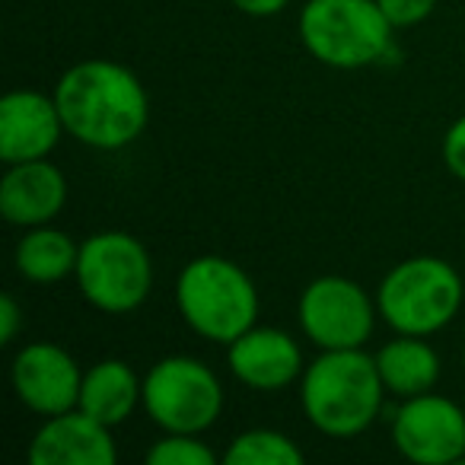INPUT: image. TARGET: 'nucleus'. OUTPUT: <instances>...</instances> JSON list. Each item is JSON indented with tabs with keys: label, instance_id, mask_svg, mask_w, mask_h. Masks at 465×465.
Returning <instances> with one entry per match:
<instances>
[{
	"label": "nucleus",
	"instance_id": "1",
	"mask_svg": "<svg viewBox=\"0 0 465 465\" xmlns=\"http://www.w3.org/2000/svg\"><path fill=\"white\" fill-rule=\"evenodd\" d=\"M64 131L90 150H124L147 131L150 96L141 77L109 58L71 64L54 84Z\"/></svg>",
	"mask_w": 465,
	"mask_h": 465
},
{
	"label": "nucleus",
	"instance_id": "2",
	"mask_svg": "<svg viewBox=\"0 0 465 465\" xmlns=\"http://www.w3.org/2000/svg\"><path fill=\"white\" fill-rule=\"evenodd\" d=\"M300 405L319 433L348 440L370 430L382 414L386 386L376 357L363 348L322 351L300 376Z\"/></svg>",
	"mask_w": 465,
	"mask_h": 465
},
{
	"label": "nucleus",
	"instance_id": "3",
	"mask_svg": "<svg viewBox=\"0 0 465 465\" xmlns=\"http://www.w3.org/2000/svg\"><path fill=\"white\" fill-rule=\"evenodd\" d=\"M175 306L194 335L213 344H232L259 319V291L236 262L198 255L179 272Z\"/></svg>",
	"mask_w": 465,
	"mask_h": 465
},
{
	"label": "nucleus",
	"instance_id": "4",
	"mask_svg": "<svg viewBox=\"0 0 465 465\" xmlns=\"http://www.w3.org/2000/svg\"><path fill=\"white\" fill-rule=\"evenodd\" d=\"M462 300V274L437 255H414L399 262L376 287L380 319L395 335H437L459 316Z\"/></svg>",
	"mask_w": 465,
	"mask_h": 465
},
{
	"label": "nucleus",
	"instance_id": "5",
	"mask_svg": "<svg viewBox=\"0 0 465 465\" xmlns=\"http://www.w3.org/2000/svg\"><path fill=\"white\" fill-rule=\"evenodd\" d=\"M300 42L325 67L361 71L392 52L395 26L376 0H306Z\"/></svg>",
	"mask_w": 465,
	"mask_h": 465
},
{
	"label": "nucleus",
	"instance_id": "6",
	"mask_svg": "<svg viewBox=\"0 0 465 465\" xmlns=\"http://www.w3.org/2000/svg\"><path fill=\"white\" fill-rule=\"evenodd\" d=\"M77 287L93 310L128 316L147 303L153 291V259L137 236L124 230L93 232L80 242Z\"/></svg>",
	"mask_w": 465,
	"mask_h": 465
},
{
	"label": "nucleus",
	"instance_id": "7",
	"mask_svg": "<svg viewBox=\"0 0 465 465\" xmlns=\"http://www.w3.org/2000/svg\"><path fill=\"white\" fill-rule=\"evenodd\" d=\"M141 408L163 433H204L223 414V382L198 357H163L143 376Z\"/></svg>",
	"mask_w": 465,
	"mask_h": 465
},
{
	"label": "nucleus",
	"instance_id": "8",
	"mask_svg": "<svg viewBox=\"0 0 465 465\" xmlns=\"http://www.w3.org/2000/svg\"><path fill=\"white\" fill-rule=\"evenodd\" d=\"M297 319L303 335L319 351H351L373 338L380 306L357 281L344 274H322L303 287Z\"/></svg>",
	"mask_w": 465,
	"mask_h": 465
},
{
	"label": "nucleus",
	"instance_id": "9",
	"mask_svg": "<svg viewBox=\"0 0 465 465\" xmlns=\"http://www.w3.org/2000/svg\"><path fill=\"white\" fill-rule=\"evenodd\" d=\"M392 446L414 465H452L465 459V411L437 392L401 399L392 414Z\"/></svg>",
	"mask_w": 465,
	"mask_h": 465
},
{
	"label": "nucleus",
	"instance_id": "10",
	"mask_svg": "<svg viewBox=\"0 0 465 465\" xmlns=\"http://www.w3.org/2000/svg\"><path fill=\"white\" fill-rule=\"evenodd\" d=\"M10 382L23 405L33 414L52 418L77 408L80 386H84V370L74 361L71 351L52 341H33L16 351Z\"/></svg>",
	"mask_w": 465,
	"mask_h": 465
},
{
	"label": "nucleus",
	"instance_id": "11",
	"mask_svg": "<svg viewBox=\"0 0 465 465\" xmlns=\"http://www.w3.org/2000/svg\"><path fill=\"white\" fill-rule=\"evenodd\" d=\"M226 363H230V373L255 392H281L300 382L306 370L297 338L284 329L259 322L242 331L232 344H226Z\"/></svg>",
	"mask_w": 465,
	"mask_h": 465
},
{
	"label": "nucleus",
	"instance_id": "12",
	"mask_svg": "<svg viewBox=\"0 0 465 465\" xmlns=\"http://www.w3.org/2000/svg\"><path fill=\"white\" fill-rule=\"evenodd\" d=\"M54 93L39 90H14L0 103V160L26 163L45 160L64 137Z\"/></svg>",
	"mask_w": 465,
	"mask_h": 465
},
{
	"label": "nucleus",
	"instance_id": "13",
	"mask_svg": "<svg viewBox=\"0 0 465 465\" xmlns=\"http://www.w3.org/2000/svg\"><path fill=\"white\" fill-rule=\"evenodd\" d=\"M33 465H115L118 446L112 427L80 408L42 420L29 443Z\"/></svg>",
	"mask_w": 465,
	"mask_h": 465
},
{
	"label": "nucleus",
	"instance_id": "14",
	"mask_svg": "<svg viewBox=\"0 0 465 465\" xmlns=\"http://www.w3.org/2000/svg\"><path fill=\"white\" fill-rule=\"evenodd\" d=\"M67 179L52 160L10 163L0 179V213L14 226H45L64 211Z\"/></svg>",
	"mask_w": 465,
	"mask_h": 465
},
{
	"label": "nucleus",
	"instance_id": "15",
	"mask_svg": "<svg viewBox=\"0 0 465 465\" xmlns=\"http://www.w3.org/2000/svg\"><path fill=\"white\" fill-rule=\"evenodd\" d=\"M143 401V380L118 357L93 363L84 370V386H80L77 408L90 418L103 420L105 427H118L134 414Z\"/></svg>",
	"mask_w": 465,
	"mask_h": 465
},
{
	"label": "nucleus",
	"instance_id": "16",
	"mask_svg": "<svg viewBox=\"0 0 465 465\" xmlns=\"http://www.w3.org/2000/svg\"><path fill=\"white\" fill-rule=\"evenodd\" d=\"M376 370L382 376V386L395 399L433 392L440 382V354L433 344L420 335H395L376 351Z\"/></svg>",
	"mask_w": 465,
	"mask_h": 465
},
{
	"label": "nucleus",
	"instance_id": "17",
	"mask_svg": "<svg viewBox=\"0 0 465 465\" xmlns=\"http://www.w3.org/2000/svg\"><path fill=\"white\" fill-rule=\"evenodd\" d=\"M80 246L64 230H54L52 223L29 226L14 249V265L20 278L33 284H61L77 272Z\"/></svg>",
	"mask_w": 465,
	"mask_h": 465
},
{
	"label": "nucleus",
	"instance_id": "18",
	"mask_svg": "<svg viewBox=\"0 0 465 465\" xmlns=\"http://www.w3.org/2000/svg\"><path fill=\"white\" fill-rule=\"evenodd\" d=\"M223 459L230 465H300L303 450L287 433L272 430V427H255V430H242L240 437H232Z\"/></svg>",
	"mask_w": 465,
	"mask_h": 465
},
{
	"label": "nucleus",
	"instance_id": "19",
	"mask_svg": "<svg viewBox=\"0 0 465 465\" xmlns=\"http://www.w3.org/2000/svg\"><path fill=\"white\" fill-rule=\"evenodd\" d=\"M147 465H217V452L201 440V433H163L147 452Z\"/></svg>",
	"mask_w": 465,
	"mask_h": 465
},
{
	"label": "nucleus",
	"instance_id": "20",
	"mask_svg": "<svg viewBox=\"0 0 465 465\" xmlns=\"http://www.w3.org/2000/svg\"><path fill=\"white\" fill-rule=\"evenodd\" d=\"M376 4L395 29H411L437 10L440 0H376Z\"/></svg>",
	"mask_w": 465,
	"mask_h": 465
},
{
	"label": "nucleus",
	"instance_id": "21",
	"mask_svg": "<svg viewBox=\"0 0 465 465\" xmlns=\"http://www.w3.org/2000/svg\"><path fill=\"white\" fill-rule=\"evenodd\" d=\"M443 163H446V169H450V175H456V179L465 185V115H459L456 122L446 128Z\"/></svg>",
	"mask_w": 465,
	"mask_h": 465
},
{
	"label": "nucleus",
	"instance_id": "22",
	"mask_svg": "<svg viewBox=\"0 0 465 465\" xmlns=\"http://www.w3.org/2000/svg\"><path fill=\"white\" fill-rule=\"evenodd\" d=\"M23 329V310L14 297H0V344H14Z\"/></svg>",
	"mask_w": 465,
	"mask_h": 465
},
{
	"label": "nucleus",
	"instance_id": "23",
	"mask_svg": "<svg viewBox=\"0 0 465 465\" xmlns=\"http://www.w3.org/2000/svg\"><path fill=\"white\" fill-rule=\"evenodd\" d=\"M230 4L240 14L255 16V20H268V16H278L291 0H230Z\"/></svg>",
	"mask_w": 465,
	"mask_h": 465
},
{
	"label": "nucleus",
	"instance_id": "24",
	"mask_svg": "<svg viewBox=\"0 0 465 465\" xmlns=\"http://www.w3.org/2000/svg\"><path fill=\"white\" fill-rule=\"evenodd\" d=\"M462 361H465V344H462Z\"/></svg>",
	"mask_w": 465,
	"mask_h": 465
}]
</instances>
